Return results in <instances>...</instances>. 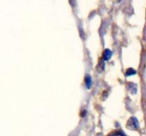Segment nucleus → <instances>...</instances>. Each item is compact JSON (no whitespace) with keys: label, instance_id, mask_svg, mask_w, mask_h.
Returning <instances> with one entry per match:
<instances>
[{"label":"nucleus","instance_id":"obj_1","mask_svg":"<svg viewBox=\"0 0 146 136\" xmlns=\"http://www.w3.org/2000/svg\"><path fill=\"white\" fill-rule=\"evenodd\" d=\"M111 55V51H110V50H105V52L104 58L105 59V60H108V59H109V58H110Z\"/></svg>","mask_w":146,"mask_h":136}]
</instances>
